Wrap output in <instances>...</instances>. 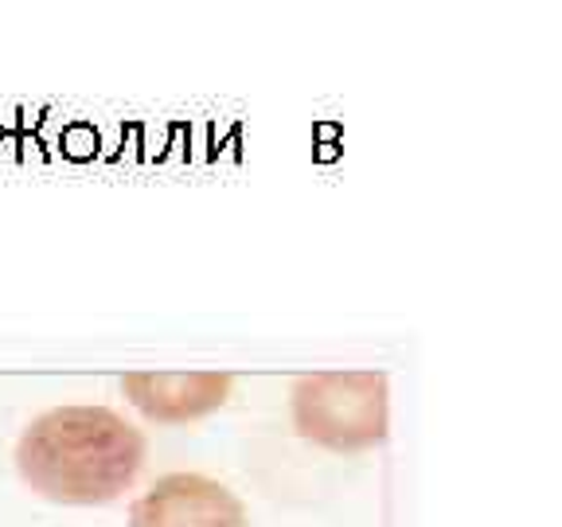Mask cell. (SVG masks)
Here are the masks:
<instances>
[{"mask_svg": "<svg viewBox=\"0 0 562 527\" xmlns=\"http://www.w3.org/2000/svg\"><path fill=\"white\" fill-rule=\"evenodd\" d=\"M12 461L24 489L40 501L102 508L137 484L149 461V441L114 406L67 403L27 422Z\"/></svg>", "mask_w": 562, "mask_h": 527, "instance_id": "cell-1", "label": "cell"}, {"mask_svg": "<svg viewBox=\"0 0 562 527\" xmlns=\"http://www.w3.org/2000/svg\"><path fill=\"white\" fill-rule=\"evenodd\" d=\"M293 430L328 453H368L391 434V383L375 368H333L301 375L290 391Z\"/></svg>", "mask_w": 562, "mask_h": 527, "instance_id": "cell-2", "label": "cell"}, {"mask_svg": "<svg viewBox=\"0 0 562 527\" xmlns=\"http://www.w3.org/2000/svg\"><path fill=\"white\" fill-rule=\"evenodd\" d=\"M130 527H250V512L215 476L165 473L133 501Z\"/></svg>", "mask_w": 562, "mask_h": 527, "instance_id": "cell-3", "label": "cell"}, {"mask_svg": "<svg viewBox=\"0 0 562 527\" xmlns=\"http://www.w3.org/2000/svg\"><path fill=\"white\" fill-rule=\"evenodd\" d=\"M122 395L145 422L157 426H188L211 418L235 395V375L220 368L192 371H130L122 375Z\"/></svg>", "mask_w": 562, "mask_h": 527, "instance_id": "cell-4", "label": "cell"}]
</instances>
